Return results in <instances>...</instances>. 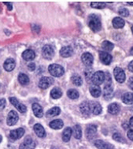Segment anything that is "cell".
Instances as JSON below:
<instances>
[{"mask_svg":"<svg viewBox=\"0 0 133 149\" xmlns=\"http://www.w3.org/2000/svg\"><path fill=\"white\" fill-rule=\"evenodd\" d=\"M25 130L23 128H17L15 130H11L10 132V138L13 140H16L20 139L24 135Z\"/></svg>","mask_w":133,"mask_h":149,"instance_id":"obj_11","label":"cell"},{"mask_svg":"<svg viewBox=\"0 0 133 149\" xmlns=\"http://www.w3.org/2000/svg\"><path fill=\"white\" fill-rule=\"evenodd\" d=\"M89 104L91 113H92L94 115H99L102 113V107L99 103L96 101H90Z\"/></svg>","mask_w":133,"mask_h":149,"instance_id":"obj_9","label":"cell"},{"mask_svg":"<svg viewBox=\"0 0 133 149\" xmlns=\"http://www.w3.org/2000/svg\"><path fill=\"white\" fill-rule=\"evenodd\" d=\"M105 85L103 88V97L106 100H110L113 97V88H112V82H111V77L110 73H105Z\"/></svg>","mask_w":133,"mask_h":149,"instance_id":"obj_1","label":"cell"},{"mask_svg":"<svg viewBox=\"0 0 133 149\" xmlns=\"http://www.w3.org/2000/svg\"><path fill=\"white\" fill-rule=\"evenodd\" d=\"M49 125L50 127L53 128V129H60L63 126V122L59 119H56V120H54L51 122Z\"/></svg>","mask_w":133,"mask_h":149,"instance_id":"obj_26","label":"cell"},{"mask_svg":"<svg viewBox=\"0 0 133 149\" xmlns=\"http://www.w3.org/2000/svg\"><path fill=\"white\" fill-rule=\"evenodd\" d=\"M114 77L115 80L119 83L124 82V81L126 79V75L123 69H121L120 67H116L114 70Z\"/></svg>","mask_w":133,"mask_h":149,"instance_id":"obj_5","label":"cell"},{"mask_svg":"<svg viewBox=\"0 0 133 149\" xmlns=\"http://www.w3.org/2000/svg\"><path fill=\"white\" fill-rule=\"evenodd\" d=\"M96 132H97V128L96 125H87V129H86V135H87V139H92L96 136Z\"/></svg>","mask_w":133,"mask_h":149,"instance_id":"obj_16","label":"cell"},{"mask_svg":"<svg viewBox=\"0 0 133 149\" xmlns=\"http://www.w3.org/2000/svg\"><path fill=\"white\" fill-rule=\"evenodd\" d=\"M91 72H92V71H91V70H87V71H86V73H85V76L87 77L88 79H91V77H92L93 74L91 73Z\"/></svg>","mask_w":133,"mask_h":149,"instance_id":"obj_40","label":"cell"},{"mask_svg":"<svg viewBox=\"0 0 133 149\" xmlns=\"http://www.w3.org/2000/svg\"><path fill=\"white\" fill-rule=\"evenodd\" d=\"M132 33H133V26H132Z\"/></svg>","mask_w":133,"mask_h":149,"instance_id":"obj_49","label":"cell"},{"mask_svg":"<svg viewBox=\"0 0 133 149\" xmlns=\"http://www.w3.org/2000/svg\"><path fill=\"white\" fill-rule=\"evenodd\" d=\"M22 57L26 61H32L35 58V53L32 49H26L23 53Z\"/></svg>","mask_w":133,"mask_h":149,"instance_id":"obj_20","label":"cell"},{"mask_svg":"<svg viewBox=\"0 0 133 149\" xmlns=\"http://www.w3.org/2000/svg\"><path fill=\"white\" fill-rule=\"evenodd\" d=\"M71 81L76 86H80L83 84V80L81 78V77L78 74H74L71 77Z\"/></svg>","mask_w":133,"mask_h":149,"instance_id":"obj_33","label":"cell"},{"mask_svg":"<svg viewBox=\"0 0 133 149\" xmlns=\"http://www.w3.org/2000/svg\"><path fill=\"white\" fill-rule=\"evenodd\" d=\"M42 54L44 58H46L47 60H51L53 58L55 52H54V49L50 45H46L43 47Z\"/></svg>","mask_w":133,"mask_h":149,"instance_id":"obj_7","label":"cell"},{"mask_svg":"<svg viewBox=\"0 0 133 149\" xmlns=\"http://www.w3.org/2000/svg\"><path fill=\"white\" fill-rule=\"evenodd\" d=\"M91 6L95 9H103L106 6V4L104 3H97V2H94V3H91Z\"/></svg>","mask_w":133,"mask_h":149,"instance_id":"obj_37","label":"cell"},{"mask_svg":"<svg viewBox=\"0 0 133 149\" xmlns=\"http://www.w3.org/2000/svg\"><path fill=\"white\" fill-rule=\"evenodd\" d=\"M80 110L81 113L84 114V116H89L91 111H90V104L88 101H84L80 104Z\"/></svg>","mask_w":133,"mask_h":149,"instance_id":"obj_23","label":"cell"},{"mask_svg":"<svg viewBox=\"0 0 133 149\" xmlns=\"http://www.w3.org/2000/svg\"><path fill=\"white\" fill-rule=\"evenodd\" d=\"M99 59L102 61V63L105 65H110L112 61V57L111 54L104 51L99 52Z\"/></svg>","mask_w":133,"mask_h":149,"instance_id":"obj_13","label":"cell"},{"mask_svg":"<svg viewBox=\"0 0 133 149\" xmlns=\"http://www.w3.org/2000/svg\"><path fill=\"white\" fill-rule=\"evenodd\" d=\"M82 61L86 66H91L92 65L93 61H94V58L93 56L90 53H84V54L82 55Z\"/></svg>","mask_w":133,"mask_h":149,"instance_id":"obj_14","label":"cell"},{"mask_svg":"<svg viewBox=\"0 0 133 149\" xmlns=\"http://www.w3.org/2000/svg\"><path fill=\"white\" fill-rule=\"evenodd\" d=\"M113 139H114L115 141L117 142H120V143H126V140L124 139V137L122 136V135L120 133H118V132H115V133L113 134Z\"/></svg>","mask_w":133,"mask_h":149,"instance_id":"obj_36","label":"cell"},{"mask_svg":"<svg viewBox=\"0 0 133 149\" xmlns=\"http://www.w3.org/2000/svg\"><path fill=\"white\" fill-rule=\"evenodd\" d=\"M68 96L69 98H71L72 100H75V99H77L79 97L80 94H79V92L76 89L71 88L68 91Z\"/></svg>","mask_w":133,"mask_h":149,"instance_id":"obj_35","label":"cell"},{"mask_svg":"<svg viewBox=\"0 0 133 149\" xmlns=\"http://www.w3.org/2000/svg\"><path fill=\"white\" fill-rule=\"evenodd\" d=\"M0 73H1V70H0Z\"/></svg>","mask_w":133,"mask_h":149,"instance_id":"obj_50","label":"cell"},{"mask_svg":"<svg viewBox=\"0 0 133 149\" xmlns=\"http://www.w3.org/2000/svg\"><path fill=\"white\" fill-rule=\"evenodd\" d=\"M63 93L61 91V89L59 88H54L51 91V97L53 99H59L62 97Z\"/></svg>","mask_w":133,"mask_h":149,"instance_id":"obj_31","label":"cell"},{"mask_svg":"<svg viewBox=\"0 0 133 149\" xmlns=\"http://www.w3.org/2000/svg\"><path fill=\"white\" fill-rule=\"evenodd\" d=\"M10 102L15 107L20 113H24L27 112V107L25 106L24 104L20 103L15 97H10Z\"/></svg>","mask_w":133,"mask_h":149,"instance_id":"obj_12","label":"cell"},{"mask_svg":"<svg viewBox=\"0 0 133 149\" xmlns=\"http://www.w3.org/2000/svg\"><path fill=\"white\" fill-rule=\"evenodd\" d=\"M128 86H129V88L133 89V77H130V79L128 81Z\"/></svg>","mask_w":133,"mask_h":149,"instance_id":"obj_44","label":"cell"},{"mask_svg":"<svg viewBox=\"0 0 133 149\" xmlns=\"http://www.w3.org/2000/svg\"><path fill=\"white\" fill-rule=\"evenodd\" d=\"M127 136L131 140L133 141V129H130L129 131L127 132Z\"/></svg>","mask_w":133,"mask_h":149,"instance_id":"obj_42","label":"cell"},{"mask_svg":"<svg viewBox=\"0 0 133 149\" xmlns=\"http://www.w3.org/2000/svg\"><path fill=\"white\" fill-rule=\"evenodd\" d=\"M28 70H31V71H33V70H35V64L33 63V62L30 63V64L28 65Z\"/></svg>","mask_w":133,"mask_h":149,"instance_id":"obj_41","label":"cell"},{"mask_svg":"<svg viewBox=\"0 0 133 149\" xmlns=\"http://www.w3.org/2000/svg\"><path fill=\"white\" fill-rule=\"evenodd\" d=\"M119 14H120L121 16L127 17V16L129 15V11H128V10L126 9V8H121V9L119 10Z\"/></svg>","mask_w":133,"mask_h":149,"instance_id":"obj_38","label":"cell"},{"mask_svg":"<svg viewBox=\"0 0 133 149\" xmlns=\"http://www.w3.org/2000/svg\"><path fill=\"white\" fill-rule=\"evenodd\" d=\"M104 80H105V73L103 71H97L94 73L91 77V81L96 85H101L102 83H103Z\"/></svg>","mask_w":133,"mask_h":149,"instance_id":"obj_4","label":"cell"},{"mask_svg":"<svg viewBox=\"0 0 133 149\" xmlns=\"http://www.w3.org/2000/svg\"><path fill=\"white\" fill-rule=\"evenodd\" d=\"M48 71H49V73L52 76L56 77L63 76V73H64V69H63V67L58 64L50 65L49 67H48Z\"/></svg>","mask_w":133,"mask_h":149,"instance_id":"obj_3","label":"cell"},{"mask_svg":"<svg viewBox=\"0 0 133 149\" xmlns=\"http://www.w3.org/2000/svg\"><path fill=\"white\" fill-rule=\"evenodd\" d=\"M127 4H129V5H132V6H133V2H127Z\"/></svg>","mask_w":133,"mask_h":149,"instance_id":"obj_47","label":"cell"},{"mask_svg":"<svg viewBox=\"0 0 133 149\" xmlns=\"http://www.w3.org/2000/svg\"><path fill=\"white\" fill-rule=\"evenodd\" d=\"M95 146L98 149H115L114 146L111 143H106L101 140H96L95 142Z\"/></svg>","mask_w":133,"mask_h":149,"instance_id":"obj_15","label":"cell"},{"mask_svg":"<svg viewBox=\"0 0 133 149\" xmlns=\"http://www.w3.org/2000/svg\"><path fill=\"white\" fill-rule=\"evenodd\" d=\"M59 54H60V55L62 56L63 58H69L73 54V49L69 46H64V47H63L62 49H60Z\"/></svg>","mask_w":133,"mask_h":149,"instance_id":"obj_21","label":"cell"},{"mask_svg":"<svg viewBox=\"0 0 133 149\" xmlns=\"http://www.w3.org/2000/svg\"><path fill=\"white\" fill-rule=\"evenodd\" d=\"M112 25L115 29H121V28H123L124 26L125 22L120 17H115L112 20Z\"/></svg>","mask_w":133,"mask_h":149,"instance_id":"obj_22","label":"cell"},{"mask_svg":"<svg viewBox=\"0 0 133 149\" xmlns=\"http://www.w3.org/2000/svg\"><path fill=\"white\" fill-rule=\"evenodd\" d=\"M19 120V115L16 113L15 111H11L8 114L7 119H6V123L9 126H13L15 125Z\"/></svg>","mask_w":133,"mask_h":149,"instance_id":"obj_8","label":"cell"},{"mask_svg":"<svg viewBox=\"0 0 133 149\" xmlns=\"http://www.w3.org/2000/svg\"><path fill=\"white\" fill-rule=\"evenodd\" d=\"M88 26L89 27L95 32L100 31L101 29V22L100 18L96 15H91L88 18Z\"/></svg>","mask_w":133,"mask_h":149,"instance_id":"obj_2","label":"cell"},{"mask_svg":"<svg viewBox=\"0 0 133 149\" xmlns=\"http://www.w3.org/2000/svg\"><path fill=\"white\" fill-rule=\"evenodd\" d=\"M72 133L74 135V137L77 140H80L82 137V130H81V127L79 125H75L72 129Z\"/></svg>","mask_w":133,"mask_h":149,"instance_id":"obj_28","label":"cell"},{"mask_svg":"<svg viewBox=\"0 0 133 149\" xmlns=\"http://www.w3.org/2000/svg\"><path fill=\"white\" fill-rule=\"evenodd\" d=\"M4 4L6 5V6H7V8H8V10H12V4L11 3H8V2H4Z\"/></svg>","mask_w":133,"mask_h":149,"instance_id":"obj_43","label":"cell"},{"mask_svg":"<svg viewBox=\"0 0 133 149\" xmlns=\"http://www.w3.org/2000/svg\"><path fill=\"white\" fill-rule=\"evenodd\" d=\"M35 148V143L31 137H27L20 145L19 149H34Z\"/></svg>","mask_w":133,"mask_h":149,"instance_id":"obj_10","label":"cell"},{"mask_svg":"<svg viewBox=\"0 0 133 149\" xmlns=\"http://www.w3.org/2000/svg\"><path fill=\"white\" fill-rule=\"evenodd\" d=\"M90 93L91 95L94 97H99L101 95V88L99 85H93L90 87Z\"/></svg>","mask_w":133,"mask_h":149,"instance_id":"obj_25","label":"cell"},{"mask_svg":"<svg viewBox=\"0 0 133 149\" xmlns=\"http://www.w3.org/2000/svg\"><path fill=\"white\" fill-rule=\"evenodd\" d=\"M128 70H130L131 72H132L133 73V61H132L129 63V65H128Z\"/></svg>","mask_w":133,"mask_h":149,"instance_id":"obj_45","label":"cell"},{"mask_svg":"<svg viewBox=\"0 0 133 149\" xmlns=\"http://www.w3.org/2000/svg\"><path fill=\"white\" fill-rule=\"evenodd\" d=\"M71 134H72V129L71 128H66L64 129V131L63 132V140L64 141V142H68L70 139H71Z\"/></svg>","mask_w":133,"mask_h":149,"instance_id":"obj_29","label":"cell"},{"mask_svg":"<svg viewBox=\"0 0 133 149\" xmlns=\"http://www.w3.org/2000/svg\"><path fill=\"white\" fill-rule=\"evenodd\" d=\"M18 80H19V82L22 85H27L28 83L30 82V79L28 77L27 75H26L25 73H20L18 77Z\"/></svg>","mask_w":133,"mask_h":149,"instance_id":"obj_32","label":"cell"},{"mask_svg":"<svg viewBox=\"0 0 133 149\" xmlns=\"http://www.w3.org/2000/svg\"><path fill=\"white\" fill-rule=\"evenodd\" d=\"M3 140V137H2V136L0 135V143H1V141Z\"/></svg>","mask_w":133,"mask_h":149,"instance_id":"obj_48","label":"cell"},{"mask_svg":"<svg viewBox=\"0 0 133 149\" xmlns=\"http://www.w3.org/2000/svg\"><path fill=\"white\" fill-rule=\"evenodd\" d=\"M54 83V80L49 77H43L39 81V86L42 89H46Z\"/></svg>","mask_w":133,"mask_h":149,"instance_id":"obj_6","label":"cell"},{"mask_svg":"<svg viewBox=\"0 0 133 149\" xmlns=\"http://www.w3.org/2000/svg\"><path fill=\"white\" fill-rule=\"evenodd\" d=\"M32 110L34 116L38 118H41L44 116V109L38 103H34L32 104Z\"/></svg>","mask_w":133,"mask_h":149,"instance_id":"obj_17","label":"cell"},{"mask_svg":"<svg viewBox=\"0 0 133 149\" xmlns=\"http://www.w3.org/2000/svg\"><path fill=\"white\" fill-rule=\"evenodd\" d=\"M122 100L126 104H133V93H126L123 95Z\"/></svg>","mask_w":133,"mask_h":149,"instance_id":"obj_27","label":"cell"},{"mask_svg":"<svg viewBox=\"0 0 133 149\" xmlns=\"http://www.w3.org/2000/svg\"><path fill=\"white\" fill-rule=\"evenodd\" d=\"M102 48L105 51H111L114 48V44L111 43L109 41H104L102 43Z\"/></svg>","mask_w":133,"mask_h":149,"instance_id":"obj_34","label":"cell"},{"mask_svg":"<svg viewBox=\"0 0 133 149\" xmlns=\"http://www.w3.org/2000/svg\"><path fill=\"white\" fill-rule=\"evenodd\" d=\"M15 60L13 58H8V59H6L5 62H4V64H3V68L7 72L12 71L15 69Z\"/></svg>","mask_w":133,"mask_h":149,"instance_id":"obj_18","label":"cell"},{"mask_svg":"<svg viewBox=\"0 0 133 149\" xmlns=\"http://www.w3.org/2000/svg\"><path fill=\"white\" fill-rule=\"evenodd\" d=\"M108 113L112 114V115H116L118 113H120V105L116 103H112L111 104H109L108 108Z\"/></svg>","mask_w":133,"mask_h":149,"instance_id":"obj_24","label":"cell"},{"mask_svg":"<svg viewBox=\"0 0 133 149\" xmlns=\"http://www.w3.org/2000/svg\"><path fill=\"white\" fill-rule=\"evenodd\" d=\"M60 113V109L59 107H54L49 109L46 113V117H53V116H56Z\"/></svg>","mask_w":133,"mask_h":149,"instance_id":"obj_30","label":"cell"},{"mask_svg":"<svg viewBox=\"0 0 133 149\" xmlns=\"http://www.w3.org/2000/svg\"><path fill=\"white\" fill-rule=\"evenodd\" d=\"M34 131L38 136L40 138H44L46 136V132L44 130V128L40 124H35L34 126Z\"/></svg>","mask_w":133,"mask_h":149,"instance_id":"obj_19","label":"cell"},{"mask_svg":"<svg viewBox=\"0 0 133 149\" xmlns=\"http://www.w3.org/2000/svg\"><path fill=\"white\" fill-rule=\"evenodd\" d=\"M129 123H130V125L132 127H133V116L132 117H131L130 120H129Z\"/></svg>","mask_w":133,"mask_h":149,"instance_id":"obj_46","label":"cell"},{"mask_svg":"<svg viewBox=\"0 0 133 149\" xmlns=\"http://www.w3.org/2000/svg\"><path fill=\"white\" fill-rule=\"evenodd\" d=\"M6 106V100L4 98H0V111L4 109Z\"/></svg>","mask_w":133,"mask_h":149,"instance_id":"obj_39","label":"cell"}]
</instances>
